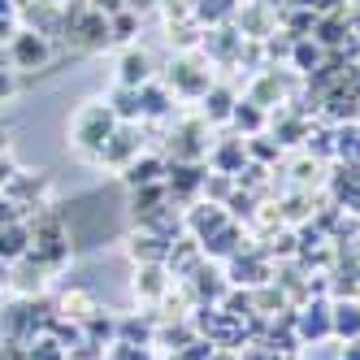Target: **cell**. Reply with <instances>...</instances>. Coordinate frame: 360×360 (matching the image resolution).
I'll return each mask as SVG.
<instances>
[{"label": "cell", "instance_id": "obj_7", "mask_svg": "<svg viewBox=\"0 0 360 360\" xmlns=\"http://www.w3.org/2000/svg\"><path fill=\"white\" fill-rule=\"evenodd\" d=\"M230 122H235L239 131L256 135V131H261V109H252V105H235V113H230Z\"/></svg>", "mask_w": 360, "mask_h": 360}, {"label": "cell", "instance_id": "obj_8", "mask_svg": "<svg viewBox=\"0 0 360 360\" xmlns=\"http://www.w3.org/2000/svg\"><path fill=\"white\" fill-rule=\"evenodd\" d=\"M339 360H360V339H352V343H347V352H343Z\"/></svg>", "mask_w": 360, "mask_h": 360}, {"label": "cell", "instance_id": "obj_3", "mask_svg": "<svg viewBox=\"0 0 360 360\" xmlns=\"http://www.w3.org/2000/svg\"><path fill=\"white\" fill-rule=\"evenodd\" d=\"M152 74V61L143 53H126L122 57V87H143Z\"/></svg>", "mask_w": 360, "mask_h": 360}, {"label": "cell", "instance_id": "obj_1", "mask_svg": "<svg viewBox=\"0 0 360 360\" xmlns=\"http://www.w3.org/2000/svg\"><path fill=\"white\" fill-rule=\"evenodd\" d=\"M109 131H113V113L109 109H83L79 113V126H74V135H79L83 148H105L109 143Z\"/></svg>", "mask_w": 360, "mask_h": 360}, {"label": "cell", "instance_id": "obj_4", "mask_svg": "<svg viewBox=\"0 0 360 360\" xmlns=\"http://www.w3.org/2000/svg\"><path fill=\"white\" fill-rule=\"evenodd\" d=\"M300 334H304V339H326V334H330V308L326 304L308 308V313L300 317Z\"/></svg>", "mask_w": 360, "mask_h": 360}, {"label": "cell", "instance_id": "obj_2", "mask_svg": "<svg viewBox=\"0 0 360 360\" xmlns=\"http://www.w3.org/2000/svg\"><path fill=\"white\" fill-rule=\"evenodd\" d=\"M330 334H339V339H360V304L356 300H339V304H334Z\"/></svg>", "mask_w": 360, "mask_h": 360}, {"label": "cell", "instance_id": "obj_6", "mask_svg": "<svg viewBox=\"0 0 360 360\" xmlns=\"http://www.w3.org/2000/svg\"><path fill=\"white\" fill-rule=\"evenodd\" d=\"M204 113H209L213 122H226L230 113H235V105H230V91H221V87L204 91Z\"/></svg>", "mask_w": 360, "mask_h": 360}, {"label": "cell", "instance_id": "obj_5", "mask_svg": "<svg viewBox=\"0 0 360 360\" xmlns=\"http://www.w3.org/2000/svg\"><path fill=\"white\" fill-rule=\"evenodd\" d=\"M126 169H131V174H126V178H131V187H157L161 174H165L161 161H135V165H126Z\"/></svg>", "mask_w": 360, "mask_h": 360}]
</instances>
